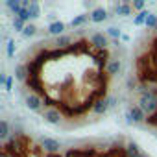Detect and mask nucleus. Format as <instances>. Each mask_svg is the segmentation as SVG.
Returning <instances> with one entry per match:
<instances>
[{
  "instance_id": "nucleus-3",
  "label": "nucleus",
  "mask_w": 157,
  "mask_h": 157,
  "mask_svg": "<svg viewBox=\"0 0 157 157\" xmlns=\"http://www.w3.org/2000/svg\"><path fill=\"white\" fill-rule=\"evenodd\" d=\"M131 87L148 89L157 102V28L151 30L140 43L133 59ZM146 126L157 129V105L151 115L146 117Z\"/></svg>"
},
{
  "instance_id": "nucleus-11",
  "label": "nucleus",
  "mask_w": 157,
  "mask_h": 157,
  "mask_svg": "<svg viewBox=\"0 0 157 157\" xmlns=\"http://www.w3.org/2000/svg\"><path fill=\"white\" fill-rule=\"evenodd\" d=\"M26 8H28V11H30L32 19H35V17H39V15H41V6H39L37 2H30Z\"/></svg>"
},
{
  "instance_id": "nucleus-17",
  "label": "nucleus",
  "mask_w": 157,
  "mask_h": 157,
  "mask_svg": "<svg viewBox=\"0 0 157 157\" xmlns=\"http://www.w3.org/2000/svg\"><path fill=\"white\" fill-rule=\"evenodd\" d=\"M13 52H15V43L10 41V43H8V57H10V59L13 57Z\"/></svg>"
},
{
  "instance_id": "nucleus-7",
  "label": "nucleus",
  "mask_w": 157,
  "mask_h": 157,
  "mask_svg": "<svg viewBox=\"0 0 157 157\" xmlns=\"http://www.w3.org/2000/svg\"><path fill=\"white\" fill-rule=\"evenodd\" d=\"M65 28H67V26H65L63 22H52V24L48 26V32H50V35H57V37H59V35L65 32Z\"/></svg>"
},
{
  "instance_id": "nucleus-14",
  "label": "nucleus",
  "mask_w": 157,
  "mask_h": 157,
  "mask_svg": "<svg viewBox=\"0 0 157 157\" xmlns=\"http://www.w3.org/2000/svg\"><path fill=\"white\" fill-rule=\"evenodd\" d=\"M13 28H15L17 32H24V28H26V26H24V21H21V19L15 17V19H13Z\"/></svg>"
},
{
  "instance_id": "nucleus-9",
  "label": "nucleus",
  "mask_w": 157,
  "mask_h": 157,
  "mask_svg": "<svg viewBox=\"0 0 157 157\" xmlns=\"http://www.w3.org/2000/svg\"><path fill=\"white\" fill-rule=\"evenodd\" d=\"M87 21H91V15H78L76 19H72L70 26H72V28H80V26H83Z\"/></svg>"
},
{
  "instance_id": "nucleus-5",
  "label": "nucleus",
  "mask_w": 157,
  "mask_h": 157,
  "mask_svg": "<svg viewBox=\"0 0 157 157\" xmlns=\"http://www.w3.org/2000/svg\"><path fill=\"white\" fill-rule=\"evenodd\" d=\"M24 102H26V107L30 109V111H33V113H43L44 111V105H43V100L37 96V94H33V93H26L24 94Z\"/></svg>"
},
{
  "instance_id": "nucleus-1",
  "label": "nucleus",
  "mask_w": 157,
  "mask_h": 157,
  "mask_svg": "<svg viewBox=\"0 0 157 157\" xmlns=\"http://www.w3.org/2000/svg\"><path fill=\"white\" fill-rule=\"evenodd\" d=\"M22 67L24 94H37L44 111L61 117V128L83 126L113 105L111 85L120 59L113 57L109 46H98L93 35L82 33L68 44H59L56 37L41 41L28 52Z\"/></svg>"
},
{
  "instance_id": "nucleus-2",
  "label": "nucleus",
  "mask_w": 157,
  "mask_h": 157,
  "mask_svg": "<svg viewBox=\"0 0 157 157\" xmlns=\"http://www.w3.org/2000/svg\"><path fill=\"white\" fill-rule=\"evenodd\" d=\"M0 157H148L139 144L126 137H113L105 140H85L63 148L59 151H46L39 139L24 133L13 131V135L2 142Z\"/></svg>"
},
{
  "instance_id": "nucleus-4",
  "label": "nucleus",
  "mask_w": 157,
  "mask_h": 157,
  "mask_svg": "<svg viewBox=\"0 0 157 157\" xmlns=\"http://www.w3.org/2000/svg\"><path fill=\"white\" fill-rule=\"evenodd\" d=\"M126 117H128V120H129L131 124H144V122H146V113H144L137 104H133V102L128 105V115H126Z\"/></svg>"
},
{
  "instance_id": "nucleus-13",
  "label": "nucleus",
  "mask_w": 157,
  "mask_h": 157,
  "mask_svg": "<svg viewBox=\"0 0 157 157\" xmlns=\"http://www.w3.org/2000/svg\"><path fill=\"white\" fill-rule=\"evenodd\" d=\"M17 19H21V21H24V22L32 19V15H30V11H28V8H26V6H24V8L21 10V13L17 15Z\"/></svg>"
},
{
  "instance_id": "nucleus-18",
  "label": "nucleus",
  "mask_w": 157,
  "mask_h": 157,
  "mask_svg": "<svg viewBox=\"0 0 157 157\" xmlns=\"http://www.w3.org/2000/svg\"><path fill=\"white\" fill-rule=\"evenodd\" d=\"M111 37H120V30H117V28H109V32H107Z\"/></svg>"
},
{
  "instance_id": "nucleus-10",
  "label": "nucleus",
  "mask_w": 157,
  "mask_h": 157,
  "mask_svg": "<svg viewBox=\"0 0 157 157\" xmlns=\"http://www.w3.org/2000/svg\"><path fill=\"white\" fill-rule=\"evenodd\" d=\"M8 8H10V10L13 11V15L17 17V15L21 13V10H22L24 6H22V4L19 2V0H8Z\"/></svg>"
},
{
  "instance_id": "nucleus-12",
  "label": "nucleus",
  "mask_w": 157,
  "mask_h": 157,
  "mask_svg": "<svg viewBox=\"0 0 157 157\" xmlns=\"http://www.w3.org/2000/svg\"><path fill=\"white\" fill-rule=\"evenodd\" d=\"M146 28L151 32V30H155L157 28V15H151V13H148V17H146Z\"/></svg>"
},
{
  "instance_id": "nucleus-15",
  "label": "nucleus",
  "mask_w": 157,
  "mask_h": 157,
  "mask_svg": "<svg viewBox=\"0 0 157 157\" xmlns=\"http://www.w3.org/2000/svg\"><path fill=\"white\" fill-rule=\"evenodd\" d=\"M35 32H37V28H35L33 24H28L22 33H24V37H32V35H35Z\"/></svg>"
},
{
  "instance_id": "nucleus-6",
  "label": "nucleus",
  "mask_w": 157,
  "mask_h": 157,
  "mask_svg": "<svg viewBox=\"0 0 157 157\" xmlns=\"http://www.w3.org/2000/svg\"><path fill=\"white\" fill-rule=\"evenodd\" d=\"M89 15H91V21H93V22H96V24L107 19V11H105L104 8H96V10H93Z\"/></svg>"
},
{
  "instance_id": "nucleus-8",
  "label": "nucleus",
  "mask_w": 157,
  "mask_h": 157,
  "mask_svg": "<svg viewBox=\"0 0 157 157\" xmlns=\"http://www.w3.org/2000/svg\"><path fill=\"white\" fill-rule=\"evenodd\" d=\"M131 10H133V6H131V4H126V2H120V4H117V8H115V11H117L118 15H131Z\"/></svg>"
},
{
  "instance_id": "nucleus-16",
  "label": "nucleus",
  "mask_w": 157,
  "mask_h": 157,
  "mask_svg": "<svg viewBox=\"0 0 157 157\" xmlns=\"http://www.w3.org/2000/svg\"><path fill=\"white\" fill-rule=\"evenodd\" d=\"M146 17H148V13H146V11H140V13H139V15L135 17V21H133V22H135V24L139 26V24H142V22H146Z\"/></svg>"
},
{
  "instance_id": "nucleus-19",
  "label": "nucleus",
  "mask_w": 157,
  "mask_h": 157,
  "mask_svg": "<svg viewBox=\"0 0 157 157\" xmlns=\"http://www.w3.org/2000/svg\"><path fill=\"white\" fill-rule=\"evenodd\" d=\"M131 6H133V10H142L144 8V2H133Z\"/></svg>"
}]
</instances>
